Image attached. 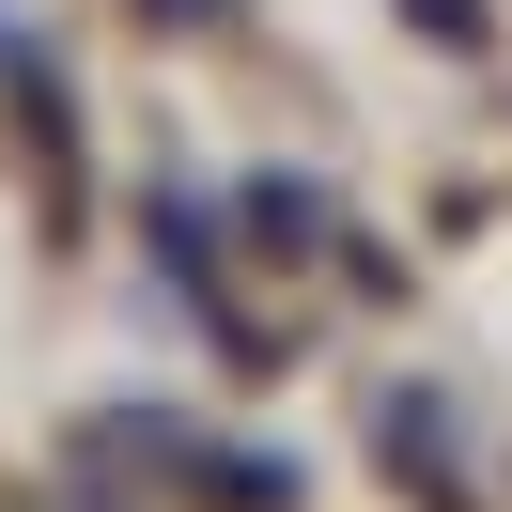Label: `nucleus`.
I'll return each mask as SVG.
<instances>
[{
    "label": "nucleus",
    "instance_id": "obj_1",
    "mask_svg": "<svg viewBox=\"0 0 512 512\" xmlns=\"http://www.w3.org/2000/svg\"><path fill=\"white\" fill-rule=\"evenodd\" d=\"M156 16H218V0H156Z\"/></svg>",
    "mask_w": 512,
    "mask_h": 512
}]
</instances>
